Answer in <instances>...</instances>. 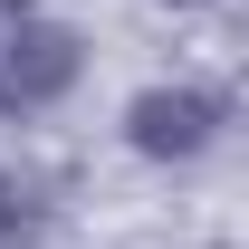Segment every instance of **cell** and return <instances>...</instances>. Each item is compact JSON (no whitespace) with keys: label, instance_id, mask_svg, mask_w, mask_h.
<instances>
[{"label":"cell","instance_id":"cell-4","mask_svg":"<svg viewBox=\"0 0 249 249\" xmlns=\"http://www.w3.org/2000/svg\"><path fill=\"white\" fill-rule=\"evenodd\" d=\"M173 10H192V0H173Z\"/></svg>","mask_w":249,"mask_h":249},{"label":"cell","instance_id":"cell-3","mask_svg":"<svg viewBox=\"0 0 249 249\" xmlns=\"http://www.w3.org/2000/svg\"><path fill=\"white\" fill-rule=\"evenodd\" d=\"M48 220V201H38V182H19V173H0V249H19Z\"/></svg>","mask_w":249,"mask_h":249},{"label":"cell","instance_id":"cell-2","mask_svg":"<svg viewBox=\"0 0 249 249\" xmlns=\"http://www.w3.org/2000/svg\"><path fill=\"white\" fill-rule=\"evenodd\" d=\"M220 124H230V96L220 87H144L134 106H124V144L144 163H192V154H211L220 144Z\"/></svg>","mask_w":249,"mask_h":249},{"label":"cell","instance_id":"cell-1","mask_svg":"<svg viewBox=\"0 0 249 249\" xmlns=\"http://www.w3.org/2000/svg\"><path fill=\"white\" fill-rule=\"evenodd\" d=\"M87 77V38L67 19H10L0 29V115H48Z\"/></svg>","mask_w":249,"mask_h":249}]
</instances>
